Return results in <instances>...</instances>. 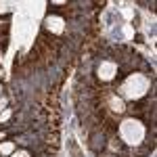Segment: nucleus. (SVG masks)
Here are the masks:
<instances>
[{
	"mask_svg": "<svg viewBox=\"0 0 157 157\" xmlns=\"http://www.w3.org/2000/svg\"><path fill=\"white\" fill-rule=\"evenodd\" d=\"M149 90V80L143 73H132L124 80V84L120 88V94L128 101H136V98L145 97V92Z\"/></svg>",
	"mask_w": 157,
	"mask_h": 157,
	"instance_id": "f257e3e1",
	"label": "nucleus"
},
{
	"mask_svg": "<svg viewBox=\"0 0 157 157\" xmlns=\"http://www.w3.org/2000/svg\"><path fill=\"white\" fill-rule=\"evenodd\" d=\"M120 136L128 145H140L145 138V126L138 120H126L120 126Z\"/></svg>",
	"mask_w": 157,
	"mask_h": 157,
	"instance_id": "f03ea898",
	"label": "nucleus"
},
{
	"mask_svg": "<svg viewBox=\"0 0 157 157\" xmlns=\"http://www.w3.org/2000/svg\"><path fill=\"white\" fill-rule=\"evenodd\" d=\"M115 73H117V65H115L113 61H101V65H98V78H101L103 82L113 80Z\"/></svg>",
	"mask_w": 157,
	"mask_h": 157,
	"instance_id": "7ed1b4c3",
	"label": "nucleus"
},
{
	"mask_svg": "<svg viewBox=\"0 0 157 157\" xmlns=\"http://www.w3.org/2000/svg\"><path fill=\"white\" fill-rule=\"evenodd\" d=\"M46 27L52 34H61L65 29V21L61 17H57V15H50V17H46Z\"/></svg>",
	"mask_w": 157,
	"mask_h": 157,
	"instance_id": "20e7f679",
	"label": "nucleus"
},
{
	"mask_svg": "<svg viewBox=\"0 0 157 157\" xmlns=\"http://www.w3.org/2000/svg\"><path fill=\"white\" fill-rule=\"evenodd\" d=\"M109 105H111V109H113V111H117V113H121V111H124V101H121V98H117V97H111V101H109Z\"/></svg>",
	"mask_w": 157,
	"mask_h": 157,
	"instance_id": "39448f33",
	"label": "nucleus"
},
{
	"mask_svg": "<svg viewBox=\"0 0 157 157\" xmlns=\"http://www.w3.org/2000/svg\"><path fill=\"white\" fill-rule=\"evenodd\" d=\"M13 151H15V145L13 143H2L0 145V155L9 157V155H13Z\"/></svg>",
	"mask_w": 157,
	"mask_h": 157,
	"instance_id": "423d86ee",
	"label": "nucleus"
},
{
	"mask_svg": "<svg viewBox=\"0 0 157 157\" xmlns=\"http://www.w3.org/2000/svg\"><path fill=\"white\" fill-rule=\"evenodd\" d=\"M9 117H11V111H9V109H4V111L0 113V121H6Z\"/></svg>",
	"mask_w": 157,
	"mask_h": 157,
	"instance_id": "0eeeda50",
	"label": "nucleus"
},
{
	"mask_svg": "<svg viewBox=\"0 0 157 157\" xmlns=\"http://www.w3.org/2000/svg\"><path fill=\"white\" fill-rule=\"evenodd\" d=\"M11 157H29V153L27 151H13Z\"/></svg>",
	"mask_w": 157,
	"mask_h": 157,
	"instance_id": "6e6552de",
	"label": "nucleus"
},
{
	"mask_svg": "<svg viewBox=\"0 0 157 157\" xmlns=\"http://www.w3.org/2000/svg\"><path fill=\"white\" fill-rule=\"evenodd\" d=\"M4 109H6V98L0 97V111H4Z\"/></svg>",
	"mask_w": 157,
	"mask_h": 157,
	"instance_id": "1a4fd4ad",
	"label": "nucleus"
}]
</instances>
